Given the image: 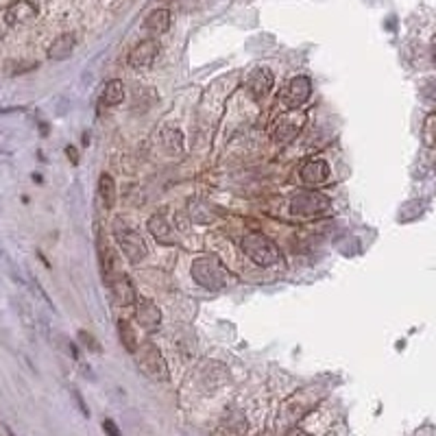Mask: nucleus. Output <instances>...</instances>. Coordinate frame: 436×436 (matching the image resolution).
Instances as JSON below:
<instances>
[{"label":"nucleus","mask_w":436,"mask_h":436,"mask_svg":"<svg viewBox=\"0 0 436 436\" xmlns=\"http://www.w3.org/2000/svg\"><path fill=\"white\" fill-rule=\"evenodd\" d=\"M135 364L137 369L144 373V376L153 382H168L170 380V371H168V364L164 360L162 351L158 349V345L151 340H144V342H137L135 347Z\"/></svg>","instance_id":"obj_1"},{"label":"nucleus","mask_w":436,"mask_h":436,"mask_svg":"<svg viewBox=\"0 0 436 436\" xmlns=\"http://www.w3.org/2000/svg\"><path fill=\"white\" fill-rule=\"evenodd\" d=\"M192 279L206 290H223L227 286V271L221 264L218 258H212V255H203V258H196L192 262Z\"/></svg>","instance_id":"obj_2"},{"label":"nucleus","mask_w":436,"mask_h":436,"mask_svg":"<svg viewBox=\"0 0 436 436\" xmlns=\"http://www.w3.org/2000/svg\"><path fill=\"white\" fill-rule=\"evenodd\" d=\"M240 249H242V253L251 260L253 264H258V267H264V269L273 267V264H277L279 258H282L277 244L271 238L264 236V233H249V236L242 238Z\"/></svg>","instance_id":"obj_3"},{"label":"nucleus","mask_w":436,"mask_h":436,"mask_svg":"<svg viewBox=\"0 0 436 436\" xmlns=\"http://www.w3.org/2000/svg\"><path fill=\"white\" fill-rule=\"evenodd\" d=\"M114 233H116V242L120 246V251L124 253V258H127L129 262L140 264L149 255L146 242L135 229L122 225V221H118V223H114Z\"/></svg>","instance_id":"obj_4"},{"label":"nucleus","mask_w":436,"mask_h":436,"mask_svg":"<svg viewBox=\"0 0 436 436\" xmlns=\"http://www.w3.org/2000/svg\"><path fill=\"white\" fill-rule=\"evenodd\" d=\"M330 208V199L315 190H303L290 196V212L299 216H317Z\"/></svg>","instance_id":"obj_5"},{"label":"nucleus","mask_w":436,"mask_h":436,"mask_svg":"<svg viewBox=\"0 0 436 436\" xmlns=\"http://www.w3.org/2000/svg\"><path fill=\"white\" fill-rule=\"evenodd\" d=\"M310 94H312V81H310V76H294V79H290L284 85V90L279 92V101L288 109H299L301 105L310 101Z\"/></svg>","instance_id":"obj_6"},{"label":"nucleus","mask_w":436,"mask_h":436,"mask_svg":"<svg viewBox=\"0 0 436 436\" xmlns=\"http://www.w3.org/2000/svg\"><path fill=\"white\" fill-rule=\"evenodd\" d=\"M97 253H99V269H101L105 284H112L114 273H116V251H114V246L107 242L105 233L101 229L97 236Z\"/></svg>","instance_id":"obj_7"},{"label":"nucleus","mask_w":436,"mask_h":436,"mask_svg":"<svg viewBox=\"0 0 436 436\" xmlns=\"http://www.w3.org/2000/svg\"><path fill=\"white\" fill-rule=\"evenodd\" d=\"M273 81H275V76L269 68H253L246 76V90L255 101H260L271 92Z\"/></svg>","instance_id":"obj_8"},{"label":"nucleus","mask_w":436,"mask_h":436,"mask_svg":"<svg viewBox=\"0 0 436 436\" xmlns=\"http://www.w3.org/2000/svg\"><path fill=\"white\" fill-rule=\"evenodd\" d=\"M303 122H305V114H288L284 116L275 124V131H273V137L275 142L279 144H286L290 140L297 137V133L303 129Z\"/></svg>","instance_id":"obj_9"},{"label":"nucleus","mask_w":436,"mask_h":436,"mask_svg":"<svg viewBox=\"0 0 436 436\" xmlns=\"http://www.w3.org/2000/svg\"><path fill=\"white\" fill-rule=\"evenodd\" d=\"M158 55H160V42L149 37V40L140 42L135 49L131 51L129 61H131L133 68H146V66L153 64L155 59H158Z\"/></svg>","instance_id":"obj_10"},{"label":"nucleus","mask_w":436,"mask_h":436,"mask_svg":"<svg viewBox=\"0 0 436 436\" xmlns=\"http://www.w3.org/2000/svg\"><path fill=\"white\" fill-rule=\"evenodd\" d=\"M135 321L144 327V330H158L162 323V312L151 299H137L135 301Z\"/></svg>","instance_id":"obj_11"},{"label":"nucleus","mask_w":436,"mask_h":436,"mask_svg":"<svg viewBox=\"0 0 436 436\" xmlns=\"http://www.w3.org/2000/svg\"><path fill=\"white\" fill-rule=\"evenodd\" d=\"M149 231L151 236L162 244H177V233L173 225L168 223V218L162 214H155L149 218Z\"/></svg>","instance_id":"obj_12"},{"label":"nucleus","mask_w":436,"mask_h":436,"mask_svg":"<svg viewBox=\"0 0 436 436\" xmlns=\"http://www.w3.org/2000/svg\"><path fill=\"white\" fill-rule=\"evenodd\" d=\"M114 294H116V301L124 308H129V305H135L137 301V294H135V286L131 282V277L127 273H120L114 282Z\"/></svg>","instance_id":"obj_13"},{"label":"nucleus","mask_w":436,"mask_h":436,"mask_svg":"<svg viewBox=\"0 0 436 436\" xmlns=\"http://www.w3.org/2000/svg\"><path fill=\"white\" fill-rule=\"evenodd\" d=\"M330 177V164L325 160H312L301 168V179L308 185H321Z\"/></svg>","instance_id":"obj_14"},{"label":"nucleus","mask_w":436,"mask_h":436,"mask_svg":"<svg viewBox=\"0 0 436 436\" xmlns=\"http://www.w3.org/2000/svg\"><path fill=\"white\" fill-rule=\"evenodd\" d=\"M170 20H173V15H170L168 9H155L146 15L144 20V28L146 33L151 35H164L166 31L170 28Z\"/></svg>","instance_id":"obj_15"},{"label":"nucleus","mask_w":436,"mask_h":436,"mask_svg":"<svg viewBox=\"0 0 436 436\" xmlns=\"http://www.w3.org/2000/svg\"><path fill=\"white\" fill-rule=\"evenodd\" d=\"M76 46V37L72 33H64L59 35L51 46H49V59L53 61H61V59H68L74 51Z\"/></svg>","instance_id":"obj_16"},{"label":"nucleus","mask_w":436,"mask_h":436,"mask_svg":"<svg viewBox=\"0 0 436 436\" xmlns=\"http://www.w3.org/2000/svg\"><path fill=\"white\" fill-rule=\"evenodd\" d=\"M221 430L225 436H244L246 432V419L240 410H231L229 414H225Z\"/></svg>","instance_id":"obj_17"},{"label":"nucleus","mask_w":436,"mask_h":436,"mask_svg":"<svg viewBox=\"0 0 436 436\" xmlns=\"http://www.w3.org/2000/svg\"><path fill=\"white\" fill-rule=\"evenodd\" d=\"M35 15H37V7L35 5H31V3H15L7 11V22L9 24H22V22L33 20Z\"/></svg>","instance_id":"obj_18"},{"label":"nucleus","mask_w":436,"mask_h":436,"mask_svg":"<svg viewBox=\"0 0 436 436\" xmlns=\"http://www.w3.org/2000/svg\"><path fill=\"white\" fill-rule=\"evenodd\" d=\"M99 194H101V201L105 203V208H114L116 206V181L112 175L103 173L101 179H99Z\"/></svg>","instance_id":"obj_19"},{"label":"nucleus","mask_w":436,"mask_h":436,"mask_svg":"<svg viewBox=\"0 0 436 436\" xmlns=\"http://www.w3.org/2000/svg\"><path fill=\"white\" fill-rule=\"evenodd\" d=\"M124 101V85L118 79L107 81L105 90H103V105L107 107H116Z\"/></svg>","instance_id":"obj_20"},{"label":"nucleus","mask_w":436,"mask_h":436,"mask_svg":"<svg viewBox=\"0 0 436 436\" xmlns=\"http://www.w3.org/2000/svg\"><path fill=\"white\" fill-rule=\"evenodd\" d=\"M118 336H120L122 347L127 349L129 353H133V351H135V347H137V336H135V332H133V325H131L129 321H124V319H120V321H118Z\"/></svg>","instance_id":"obj_21"},{"label":"nucleus","mask_w":436,"mask_h":436,"mask_svg":"<svg viewBox=\"0 0 436 436\" xmlns=\"http://www.w3.org/2000/svg\"><path fill=\"white\" fill-rule=\"evenodd\" d=\"M162 142H164L166 153L170 155H179L183 151V135L179 129H166L162 135Z\"/></svg>","instance_id":"obj_22"},{"label":"nucleus","mask_w":436,"mask_h":436,"mask_svg":"<svg viewBox=\"0 0 436 436\" xmlns=\"http://www.w3.org/2000/svg\"><path fill=\"white\" fill-rule=\"evenodd\" d=\"M37 68L35 61H9L7 68H5V74L7 76H15V74H22V72H28Z\"/></svg>","instance_id":"obj_23"},{"label":"nucleus","mask_w":436,"mask_h":436,"mask_svg":"<svg viewBox=\"0 0 436 436\" xmlns=\"http://www.w3.org/2000/svg\"><path fill=\"white\" fill-rule=\"evenodd\" d=\"M79 340L83 342V345H85L90 351H94V353H97V351H101V345H99V342H97V338L92 336L90 332L81 330V332H79Z\"/></svg>","instance_id":"obj_24"},{"label":"nucleus","mask_w":436,"mask_h":436,"mask_svg":"<svg viewBox=\"0 0 436 436\" xmlns=\"http://www.w3.org/2000/svg\"><path fill=\"white\" fill-rule=\"evenodd\" d=\"M103 430H105L107 436H122L120 434V428L112 421V419H105V421H103Z\"/></svg>","instance_id":"obj_25"},{"label":"nucleus","mask_w":436,"mask_h":436,"mask_svg":"<svg viewBox=\"0 0 436 436\" xmlns=\"http://www.w3.org/2000/svg\"><path fill=\"white\" fill-rule=\"evenodd\" d=\"M74 401H76V406H79V410L83 412V417H90V408L85 406V401H83V397L74 391Z\"/></svg>","instance_id":"obj_26"},{"label":"nucleus","mask_w":436,"mask_h":436,"mask_svg":"<svg viewBox=\"0 0 436 436\" xmlns=\"http://www.w3.org/2000/svg\"><path fill=\"white\" fill-rule=\"evenodd\" d=\"M426 131H428V133H432V137L436 140V114L428 120V124H426Z\"/></svg>","instance_id":"obj_27"},{"label":"nucleus","mask_w":436,"mask_h":436,"mask_svg":"<svg viewBox=\"0 0 436 436\" xmlns=\"http://www.w3.org/2000/svg\"><path fill=\"white\" fill-rule=\"evenodd\" d=\"M66 153H68V158L72 160V164H79V153H76V149H74V146H68V149H66Z\"/></svg>","instance_id":"obj_28"},{"label":"nucleus","mask_w":436,"mask_h":436,"mask_svg":"<svg viewBox=\"0 0 436 436\" xmlns=\"http://www.w3.org/2000/svg\"><path fill=\"white\" fill-rule=\"evenodd\" d=\"M286 436H312V434H308L305 430H299V428H292Z\"/></svg>","instance_id":"obj_29"},{"label":"nucleus","mask_w":436,"mask_h":436,"mask_svg":"<svg viewBox=\"0 0 436 436\" xmlns=\"http://www.w3.org/2000/svg\"><path fill=\"white\" fill-rule=\"evenodd\" d=\"M432 55H434V61H436V40H434V46H432Z\"/></svg>","instance_id":"obj_30"}]
</instances>
